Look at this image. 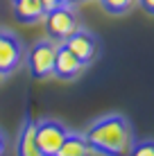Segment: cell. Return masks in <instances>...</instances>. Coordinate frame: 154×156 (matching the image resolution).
<instances>
[{"label":"cell","instance_id":"6da1fadb","mask_svg":"<svg viewBox=\"0 0 154 156\" xmlns=\"http://www.w3.org/2000/svg\"><path fill=\"white\" fill-rule=\"evenodd\" d=\"M84 138L88 147L104 156H123L131 149V129L120 115H111L95 122Z\"/></svg>","mask_w":154,"mask_h":156},{"label":"cell","instance_id":"7a4b0ae2","mask_svg":"<svg viewBox=\"0 0 154 156\" xmlns=\"http://www.w3.org/2000/svg\"><path fill=\"white\" fill-rule=\"evenodd\" d=\"M66 136H68V131L59 122H41L34 129V140H36L41 156H55V152L61 147Z\"/></svg>","mask_w":154,"mask_h":156},{"label":"cell","instance_id":"3957f363","mask_svg":"<svg viewBox=\"0 0 154 156\" xmlns=\"http://www.w3.org/2000/svg\"><path fill=\"white\" fill-rule=\"evenodd\" d=\"M45 23H48V32L57 39H63L66 41L73 32H77V18L66 5H59L55 7L52 12L45 14Z\"/></svg>","mask_w":154,"mask_h":156},{"label":"cell","instance_id":"277c9868","mask_svg":"<svg viewBox=\"0 0 154 156\" xmlns=\"http://www.w3.org/2000/svg\"><path fill=\"white\" fill-rule=\"evenodd\" d=\"M55 55L57 48L52 43H39L30 55V66L36 77H48L55 70Z\"/></svg>","mask_w":154,"mask_h":156},{"label":"cell","instance_id":"5b68a950","mask_svg":"<svg viewBox=\"0 0 154 156\" xmlns=\"http://www.w3.org/2000/svg\"><path fill=\"white\" fill-rule=\"evenodd\" d=\"M63 48H68L82 63H88L95 57V41H93V36L86 34V32H79V30L73 32V34L63 41Z\"/></svg>","mask_w":154,"mask_h":156},{"label":"cell","instance_id":"8992f818","mask_svg":"<svg viewBox=\"0 0 154 156\" xmlns=\"http://www.w3.org/2000/svg\"><path fill=\"white\" fill-rule=\"evenodd\" d=\"M84 70V63L79 61V59L73 55L68 48H57V55H55V75H59L63 79H70L79 75Z\"/></svg>","mask_w":154,"mask_h":156},{"label":"cell","instance_id":"52a82bcc","mask_svg":"<svg viewBox=\"0 0 154 156\" xmlns=\"http://www.w3.org/2000/svg\"><path fill=\"white\" fill-rule=\"evenodd\" d=\"M20 63V45L14 36L9 34H0V70L12 73L16 66Z\"/></svg>","mask_w":154,"mask_h":156},{"label":"cell","instance_id":"ba28073f","mask_svg":"<svg viewBox=\"0 0 154 156\" xmlns=\"http://www.w3.org/2000/svg\"><path fill=\"white\" fill-rule=\"evenodd\" d=\"M14 12L20 20H25V23H34V20H39V18L45 16V9H43V5H41V0H16Z\"/></svg>","mask_w":154,"mask_h":156},{"label":"cell","instance_id":"9c48e42d","mask_svg":"<svg viewBox=\"0 0 154 156\" xmlns=\"http://www.w3.org/2000/svg\"><path fill=\"white\" fill-rule=\"evenodd\" d=\"M91 154V147H88L86 138L84 136H73V133H68L66 138H63L61 147L55 152V156H88Z\"/></svg>","mask_w":154,"mask_h":156},{"label":"cell","instance_id":"30bf717a","mask_svg":"<svg viewBox=\"0 0 154 156\" xmlns=\"http://www.w3.org/2000/svg\"><path fill=\"white\" fill-rule=\"evenodd\" d=\"M131 2H134V0H102V5L113 14H120V12H125V9H129Z\"/></svg>","mask_w":154,"mask_h":156},{"label":"cell","instance_id":"8fae6325","mask_svg":"<svg viewBox=\"0 0 154 156\" xmlns=\"http://www.w3.org/2000/svg\"><path fill=\"white\" fill-rule=\"evenodd\" d=\"M129 156H154V147L150 143H138L131 147V154Z\"/></svg>","mask_w":154,"mask_h":156},{"label":"cell","instance_id":"7c38bea8","mask_svg":"<svg viewBox=\"0 0 154 156\" xmlns=\"http://www.w3.org/2000/svg\"><path fill=\"white\" fill-rule=\"evenodd\" d=\"M41 5H43V9L48 14V12H52L55 7H59V0H41Z\"/></svg>","mask_w":154,"mask_h":156},{"label":"cell","instance_id":"4fadbf2b","mask_svg":"<svg viewBox=\"0 0 154 156\" xmlns=\"http://www.w3.org/2000/svg\"><path fill=\"white\" fill-rule=\"evenodd\" d=\"M5 152H7V143H5L2 133H0V156H5Z\"/></svg>","mask_w":154,"mask_h":156},{"label":"cell","instance_id":"5bb4252c","mask_svg":"<svg viewBox=\"0 0 154 156\" xmlns=\"http://www.w3.org/2000/svg\"><path fill=\"white\" fill-rule=\"evenodd\" d=\"M141 2H143V7H145L147 12H152V9H154V0H141Z\"/></svg>","mask_w":154,"mask_h":156},{"label":"cell","instance_id":"9a60e30c","mask_svg":"<svg viewBox=\"0 0 154 156\" xmlns=\"http://www.w3.org/2000/svg\"><path fill=\"white\" fill-rule=\"evenodd\" d=\"M70 2H75V0H59V5H70Z\"/></svg>","mask_w":154,"mask_h":156},{"label":"cell","instance_id":"2e32d148","mask_svg":"<svg viewBox=\"0 0 154 156\" xmlns=\"http://www.w3.org/2000/svg\"><path fill=\"white\" fill-rule=\"evenodd\" d=\"M0 77H2V70H0Z\"/></svg>","mask_w":154,"mask_h":156}]
</instances>
